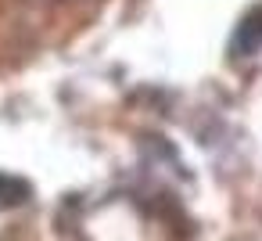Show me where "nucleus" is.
Returning <instances> with one entry per match:
<instances>
[{
    "label": "nucleus",
    "instance_id": "f257e3e1",
    "mask_svg": "<svg viewBox=\"0 0 262 241\" xmlns=\"http://www.w3.org/2000/svg\"><path fill=\"white\" fill-rule=\"evenodd\" d=\"M258 47H262V8H251V11L233 26L230 54H233V58H251V54H258Z\"/></svg>",
    "mask_w": 262,
    "mask_h": 241
},
{
    "label": "nucleus",
    "instance_id": "f03ea898",
    "mask_svg": "<svg viewBox=\"0 0 262 241\" xmlns=\"http://www.w3.org/2000/svg\"><path fill=\"white\" fill-rule=\"evenodd\" d=\"M33 187L18 176H8V173H0V209H15L22 202H29Z\"/></svg>",
    "mask_w": 262,
    "mask_h": 241
}]
</instances>
